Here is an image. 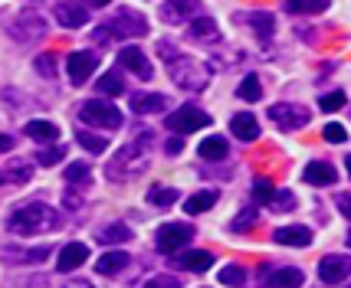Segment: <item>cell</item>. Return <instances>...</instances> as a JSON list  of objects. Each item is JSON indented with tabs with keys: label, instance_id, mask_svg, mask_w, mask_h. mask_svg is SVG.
<instances>
[{
	"label": "cell",
	"instance_id": "1",
	"mask_svg": "<svg viewBox=\"0 0 351 288\" xmlns=\"http://www.w3.org/2000/svg\"><path fill=\"white\" fill-rule=\"evenodd\" d=\"M158 53H161L165 62H168V73H171V79H174L178 89H184V92L207 89V82H210V66H207V62H200L197 56H184V53H178V46H171L168 40L158 43Z\"/></svg>",
	"mask_w": 351,
	"mask_h": 288
},
{
	"label": "cell",
	"instance_id": "2",
	"mask_svg": "<svg viewBox=\"0 0 351 288\" xmlns=\"http://www.w3.org/2000/svg\"><path fill=\"white\" fill-rule=\"evenodd\" d=\"M60 226V213L53 210V207H46V203H23V207H16L10 213V220H7V229L10 233H20V236H33V233H49V229Z\"/></svg>",
	"mask_w": 351,
	"mask_h": 288
},
{
	"label": "cell",
	"instance_id": "3",
	"mask_svg": "<svg viewBox=\"0 0 351 288\" xmlns=\"http://www.w3.org/2000/svg\"><path fill=\"white\" fill-rule=\"evenodd\" d=\"M148 141H152V135H145V138H138V141H132V144H125L122 151H119V157L108 161V167H106L108 181L138 177V174L148 167Z\"/></svg>",
	"mask_w": 351,
	"mask_h": 288
},
{
	"label": "cell",
	"instance_id": "4",
	"mask_svg": "<svg viewBox=\"0 0 351 288\" xmlns=\"http://www.w3.org/2000/svg\"><path fill=\"white\" fill-rule=\"evenodd\" d=\"M141 33H148V20L138 16L135 10H119L112 23H102L92 36L95 43H108V40H125V36H141Z\"/></svg>",
	"mask_w": 351,
	"mask_h": 288
},
{
	"label": "cell",
	"instance_id": "5",
	"mask_svg": "<svg viewBox=\"0 0 351 288\" xmlns=\"http://www.w3.org/2000/svg\"><path fill=\"white\" fill-rule=\"evenodd\" d=\"M79 118L86 125H92V128H122L125 122L119 105H112V102H82Z\"/></svg>",
	"mask_w": 351,
	"mask_h": 288
},
{
	"label": "cell",
	"instance_id": "6",
	"mask_svg": "<svg viewBox=\"0 0 351 288\" xmlns=\"http://www.w3.org/2000/svg\"><path fill=\"white\" fill-rule=\"evenodd\" d=\"M168 128L174 135H194L200 128H210V115L207 112H200L197 105H181L178 112H171L168 115Z\"/></svg>",
	"mask_w": 351,
	"mask_h": 288
},
{
	"label": "cell",
	"instance_id": "7",
	"mask_svg": "<svg viewBox=\"0 0 351 288\" xmlns=\"http://www.w3.org/2000/svg\"><path fill=\"white\" fill-rule=\"evenodd\" d=\"M269 118L276 122V128H282V131H299V128H306L308 118H312V112L306 105H299V102H276L269 108Z\"/></svg>",
	"mask_w": 351,
	"mask_h": 288
},
{
	"label": "cell",
	"instance_id": "8",
	"mask_svg": "<svg viewBox=\"0 0 351 288\" xmlns=\"http://www.w3.org/2000/svg\"><path fill=\"white\" fill-rule=\"evenodd\" d=\"M191 239H194V229L187 226V223H165V226L158 229V239H154V246H158V252L171 256V252L184 249Z\"/></svg>",
	"mask_w": 351,
	"mask_h": 288
},
{
	"label": "cell",
	"instance_id": "9",
	"mask_svg": "<svg viewBox=\"0 0 351 288\" xmlns=\"http://www.w3.org/2000/svg\"><path fill=\"white\" fill-rule=\"evenodd\" d=\"M66 69H69L73 86H86L92 79V73L99 69V53H92V49H76V53H69Z\"/></svg>",
	"mask_w": 351,
	"mask_h": 288
},
{
	"label": "cell",
	"instance_id": "10",
	"mask_svg": "<svg viewBox=\"0 0 351 288\" xmlns=\"http://www.w3.org/2000/svg\"><path fill=\"white\" fill-rule=\"evenodd\" d=\"M10 33H14L16 40L30 43V40H40V36L46 33V23H43V16L36 14L33 7H27V10H23V14H20L14 23H10Z\"/></svg>",
	"mask_w": 351,
	"mask_h": 288
},
{
	"label": "cell",
	"instance_id": "11",
	"mask_svg": "<svg viewBox=\"0 0 351 288\" xmlns=\"http://www.w3.org/2000/svg\"><path fill=\"white\" fill-rule=\"evenodd\" d=\"M119 66H122V69H128V73H135L138 79H152L154 76L152 60H148L141 49H135V46H125V49H119Z\"/></svg>",
	"mask_w": 351,
	"mask_h": 288
},
{
	"label": "cell",
	"instance_id": "12",
	"mask_svg": "<svg viewBox=\"0 0 351 288\" xmlns=\"http://www.w3.org/2000/svg\"><path fill=\"white\" fill-rule=\"evenodd\" d=\"M53 14L60 20V27H66V30H79V27L89 23V7L86 3H56Z\"/></svg>",
	"mask_w": 351,
	"mask_h": 288
},
{
	"label": "cell",
	"instance_id": "13",
	"mask_svg": "<svg viewBox=\"0 0 351 288\" xmlns=\"http://www.w3.org/2000/svg\"><path fill=\"white\" fill-rule=\"evenodd\" d=\"M3 262H14V265H33V262H43L49 256V246H33V249H23V246H3L0 249Z\"/></svg>",
	"mask_w": 351,
	"mask_h": 288
},
{
	"label": "cell",
	"instance_id": "14",
	"mask_svg": "<svg viewBox=\"0 0 351 288\" xmlns=\"http://www.w3.org/2000/svg\"><path fill=\"white\" fill-rule=\"evenodd\" d=\"M319 278L325 285H341L348 278V259L345 256H325L319 262Z\"/></svg>",
	"mask_w": 351,
	"mask_h": 288
},
{
	"label": "cell",
	"instance_id": "15",
	"mask_svg": "<svg viewBox=\"0 0 351 288\" xmlns=\"http://www.w3.org/2000/svg\"><path fill=\"white\" fill-rule=\"evenodd\" d=\"M86 259H89V246L82 243H69L60 249V259H56V269H60L62 275L66 272H76L79 265H86Z\"/></svg>",
	"mask_w": 351,
	"mask_h": 288
},
{
	"label": "cell",
	"instance_id": "16",
	"mask_svg": "<svg viewBox=\"0 0 351 288\" xmlns=\"http://www.w3.org/2000/svg\"><path fill=\"white\" fill-rule=\"evenodd\" d=\"M302 181L312 183V187H332V183L338 181V170L328 161H312V164H306V170H302Z\"/></svg>",
	"mask_w": 351,
	"mask_h": 288
},
{
	"label": "cell",
	"instance_id": "17",
	"mask_svg": "<svg viewBox=\"0 0 351 288\" xmlns=\"http://www.w3.org/2000/svg\"><path fill=\"white\" fill-rule=\"evenodd\" d=\"M273 239L279 246H295V249H302V246H312V229L308 226H279L273 233Z\"/></svg>",
	"mask_w": 351,
	"mask_h": 288
},
{
	"label": "cell",
	"instance_id": "18",
	"mask_svg": "<svg viewBox=\"0 0 351 288\" xmlns=\"http://www.w3.org/2000/svg\"><path fill=\"white\" fill-rule=\"evenodd\" d=\"M165 105H168V99L161 92H138V95H132V112L135 115H154V112H165Z\"/></svg>",
	"mask_w": 351,
	"mask_h": 288
},
{
	"label": "cell",
	"instance_id": "19",
	"mask_svg": "<svg viewBox=\"0 0 351 288\" xmlns=\"http://www.w3.org/2000/svg\"><path fill=\"white\" fill-rule=\"evenodd\" d=\"M178 262V269H187V272H207L210 265H214V252H207V249H191V252H184L181 259H174Z\"/></svg>",
	"mask_w": 351,
	"mask_h": 288
},
{
	"label": "cell",
	"instance_id": "20",
	"mask_svg": "<svg viewBox=\"0 0 351 288\" xmlns=\"http://www.w3.org/2000/svg\"><path fill=\"white\" fill-rule=\"evenodd\" d=\"M230 128H233V138H240V141H256V138H260V122H256V118H253L250 112H240V115H233Z\"/></svg>",
	"mask_w": 351,
	"mask_h": 288
},
{
	"label": "cell",
	"instance_id": "21",
	"mask_svg": "<svg viewBox=\"0 0 351 288\" xmlns=\"http://www.w3.org/2000/svg\"><path fill=\"white\" fill-rule=\"evenodd\" d=\"M197 154L204 157V161H223L230 154V144H227V138L223 135H210V138H204L197 144Z\"/></svg>",
	"mask_w": 351,
	"mask_h": 288
},
{
	"label": "cell",
	"instance_id": "22",
	"mask_svg": "<svg viewBox=\"0 0 351 288\" xmlns=\"http://www.w3.org/2000/svg\"><path fill=\"white\" fill-rule=\"evenodd\" d=\"M128 252H122V249H112V252H106L102 259H95V272L99 275H119L128 265Z\"/></svg>",
	"mask_w": 351,
	"mask_h": 288
},
{
	"label": "cell",
	"instance_id": "23",
	"mask_svg": "<svg viewBox=\"0 0 351 288\" xmlns=\"http://www.w3.org/2000/svg\"><path fill=\"white\" fill-rule=\"evenodd\" d=\"M23 131H27V138L40 141V144H43V141H46V144H53V141L60 138V128H56V122H46V118H33V122L27 125Z\"/></svg>",
	"mask_w": 351,
	"mask_h": 288
},
{
	"label": "cell",
	"instance_id": "24",
	"mask_svg": "<svg viewBox=\"0 0 351 288\" xmlns=\"http://www.w3.org/2000/svg\"><path fill=\"white\" fill-rule=\"evenodd\" d=\"M161 16L171 23H187L197 16V3H161Z\"/></svg>",
	"mask_w": 351,
	"mask_h": 288
},
{
	"label": "cell",
	"instance_id": "25",
	"mask_svg": "<svg viewBox=\"0 0 351 288\" xmlns=\"http://www.w3.org/2000/svg\"><path fill=\"white\" fill-rule=\"evenodd\" d=\"M273 288H302L306 285V272L302 269H276L273 272V282H269Z\"/></svg>",
	"mask_w": 351,
	"mask_h": 288
},
{
	"label": "cell",
	"instance_id": "26",
	"mask_svg": "<svg viewBox=\"0 0 351 288\" xmlns=\"http://www.w3.org/2000/svg\"><path fill=\"white\" fill-rule=\"evenodd\" d=\"M178 200H181V194H178L174 187H161V183H154L152 190H148V203L158 207V210H168V207H174Z\"/></svg>",
	"mask_w": 351,
	"mask_h": 288
},
{
	"label": "cell",
	"instance_id": "27",
	"mask_svg": "<svg viewBox=\"0 0 351 288\" xmlns=\"http://www.w3.org/2000/svg\"><path fill=\"white\" fill-rule=\"evenodd\" d=\"M191 36L200 40V43H214L220 36V30H217V23L210 16H197V20H191Z\"/></svg>",
	"mask_w": 351,
	"mask_h": 288
},
{
	"label": "cell",
	"instance_id": "28",
	"mask_svg": "<svg viewBox=\"0 0 351 288\" xmlns=\"http://www.w3.org/2000/svg\"><path fill=\"white\" fill-rule=\"evenodd\" d=\"M30 170H33V167L27 164V161L14 157L10 164L0 170V177H3V183H27V181H30Z\"/></svg>",
	"mask_w": 351,
	"mask_h": 288
},
{
	"label": "cell",
	"instance_id": "29",
	"mask_svg": "<svg viewBox=\"0 0 351 288\" xmlns=\"http://www.w3.org/2000/svg\"><path fill=\"white\" fill-rule=\"evenodd\" d=\"M250 27L260 33L263 43H269V36H273V30H276V20H273V14H266V10H253V14H250Z\"/></svg>",
	"mask_w": 351,
	"mask_h": 288
},
{
	"label": "cell",
	"instance_id": "30",
	"mask_svg": "<svg viewBox=\"0 0 351 288\" xmlns=\"http://www.w3.org/2000/svg\"><path fill=\"white\" fill-rule=\"evenodd\" d=\"M89 164H86V161H76V164H69L66 167V187H69V190H79V187H86V183H89Z\"/></svg>",
	"mask_w": 351,
	"mask_h": 288
},
{
	"label": "cell",
	"instance_id": "31",
	"mask_svg": "<svg viewBox=\"0 0 351 288\" xmlns=\"http://www.w3.org/2000/svg\"><path fill=\"white\" fill-rule=\"evenodd\" d=\"M214 203H217V190H200V194H194V197L184 203V210L191 213V216H197V213H207Z\"/></svg>",
	"mask_w": 351,
	"mask_h": 288
},
{
	"label": "cell",
	"instance_id": "32",
	"mask_svg": "<svg viewBox=\"0 0 351 288\" xmlns=\"http://www.w3.org/2000/svg\"><path fill=\"white\" fill-rule=\"evenodd\" d=\"M99 243H106V246H112V243H128L132 239V229L125 226V223H108L99 236H95Z\"/></svg>",
	"mask_w": 351,
	"mask_h": 288
},
{
	"label": "cell",
	"instance_id": "33",
	"mask_svg": "<svg viewBox=\"0 0 351 288\" xmlns=\"http://www.w3.org/2000/svg\"><path fill=\"white\" fill-rule=\"evenodd\" d=\"M76 141L79 144H82V148H86V151L89 154H102L108 148V141L102 135H92V131H86V128H79L76 131Z\"/></svg>",
	"mask_w": 351,
	"mask_h": 288
},
{
	"label": "cell",
	"instance_id": "34",
	"mask_svg": "<svg viewBox=\"0 0 351 288\" xmlns=\"http://www.w3.org/2000/svg\"><path fill=\"white\" fill-rule=\"evenodd\" d=\"M99 92H102V95H122V92H125V79L112 69V73H106V76L99 79Z\"/></svg>",
	"mask_w": 351,
	"mask_h": 288
},
{
	"label": "cell",
	"instance_id": "35",
	"mask_svg": "<svg viewBox=\"0 0 351 288\" xmlns=\"http://www.w3.org/2000/svg\"><path fill=\"white\" fill-rule=\"evenodd\" d=\"M237 95H240V99H246V102H260V95H263L260 79H256V76H246L243 82L237 86Z\"/></svg>",
	"mask_w": 351,
	"mask_h": 288
},
{
	"label": "cell",
	"instance_id": "36",
	"mask_svg": "<svg viewBox=\"0 0 351 288\" xmlns=\"http://www.w3.org/2000/svg\"><path fill=\"white\" fill-rule=\"evenodd\" d=\"M273 197H276V187L269 181H266V177H256V181H253V203H273Z\"/></svg>",
	"mask_w": 351,
	"mask_h": 288
},
{
	"label": "cell",
	"instance_id": "37",
	"mask_svg": "<svg viewBox=\"0 0 351 288\" xmlns=\"http://www.w3.org/2000/svg\"><path fill=\"white\" fill-rule=\"evenodd\" d=\"M62 157H66V148L49 144V148H43V151H36V164H40V167H53V164H60Z\"/></svg>",
	"mask_w": 351,
	"mask_h": 288
},
{
	"label": "cell",
	"instance_id": "38",
	"mask_svg": "<svg viewBox=\"0 0 351 288\" xmlns=\"http://www.w3.org/2000/svg\"><path fill=\"white\" fill-rule=\"evenodd\" d=\"M217 278H220V285H243L246 272H243V269H240V265H223Z\"/></svg>",
	"mask_w": 351,
	"mask_h": 288
},
{
	"label": "cell",
	"instance_id": "39",
	"mask_svg": "<svg viewBox=\"0 0 351 288\" xmlns=\"http://www.w3.org/2000/svg\"><path fill=\"white\" fill-rule=\"evenodd\" d=\"M256 220H260V213H256V207H246V210L240 213V216H237L233 223H230V229H233V233H243V229H246V226H253Z\"/></svg>",
	"mask_w": 351,
	"mask_h": 288
},
{
	"label": "cell",
	"instance_id": "40",
	"mask_svg": "<svg viewBox=\"0 0 351 288\" xmlns=\"http://www.w3.org/2000/svg\"><path fill=\"white\" fill-rule=\"evenodd\" d=\"M322 135H325V141H328V144H345V141H348V131H345V125H338V122L325 125V131H322Z\"/></svg>",
	"mask_w": 351,
	"mask_h": 288
},
{
	"label": "cell",
	"instance_id": "41",
	"mask_svg": "<svg viewBox=\"0 0 351 288\" xmlns=\"http://www.w3.org/2000/svg\"><path fill=\"white\" fill-rule=\"evenodd\" d=\"M141 288H181V278H174V275H152Z\"/></svg>",
	"mask_w": 351,
	"mask_h": 288
},
{
	"label": "cell",
	"instance_id": "42",
	"mask_svg": "<svg viewBox=\"0 0 351 288\" xmlns=\"http://www.w3.org/2000/svg\"><path fill=\"white\" fill-rule=\"evenodd\" d=\"M319 105L325 112H338V108H345V92H328V95H322Z\"/></svg>",
	"mask_w": 351,
	"mask_h": 288
},
{
	"label": "cell",
	"instance_id": "43",
	"mask_svg": "<svg viewBox=\"0 0 351 288\" xmlns=\"http://www.w3.org/2000/svg\"><path fill=\"white\" fill-rule=\"evenodd\" d=\"M289 14H325L328 3H286Z\"/></svg>",
	"mask_w": 351,
	"mask_h": 288
},
{
	"label": "cell",
	"instance_id": "44",
	"mask_svg": "<svg viewBox=\"0 0 351 288\" xmlns=\"http://www.w3.org/2000/svg\"><path fill=\"white\" fill-rule=\"evenodd\" d=\"M36 73H43L46 79H53L56 76V60L46 53V56H36Z\"/></svg>",
	"mask_w": 351,
	"mask_h": 288
},
{
	"label": "cell",
	"instance_id": "45",
	"mask_svg": "<svg viewBox=\"0 0 351 288\" xmlns=\"http://www.w3.org/2000/svg\"><path fill=\"white\" fill-rule=\"evenodd\" d=\"M273 203H276V210H295V197H292L289 190H276Z\"/></svg>",
	"mask_w": 351,
	"mask_h": 288
},
{
	"label": "cell",
	"instance_id": "46",
	"mask_svg": "<svg viewBox=\"0 0 351 288\" xmlns=\"http://www.w3.org/2000/svg\"><path fill=\"white\" fill-rule=\"evenodd\" d=\"M165 151H168L171 157H174V154H181V151H184V141H181L178 135H171L168 141H165Z\"/></svg>",
	"mask_w": 351,
	"mask_h": 288
},
{
	"label": "cell",
	"instance_id": "47",
	"mask_svg": "<svg viewBox=\"0 0 351 288\" xmlns=\"http://www.w3.org/2000/svg\"><path fill=\"white\" fill-rule=\"evenodd\" d=\"M60 288H95L92 282H86V278H69L66 285H60Z\"/></svg>",
	"mask_w": 351,
	"mask_h": 288
},
{
	"label": "cell",
	"instance_id": "48",
	"mask_svg": "<svg viewBox=\"0 0 351 288\" xmlns=\"http://www.w3.org/2000/svg\"><path fill=\"white\" fill-rule=\"evenodd\" d=\"M7 151H14V138H10V135H0V154H7Z\"/></svg>",
	"mask_w": 351,
	"mask_h": 288
},
{
	"label": "cell",
	"instance_id": "49",
	"mask_svg": "<svg viewBox=\"0 0 351 288\" xmlns=\"http://www.w3.org/2000/svg\"><path fill=\"white\" fill-rule=\"evenodd\" d=\"M338 210L345 213V216H348V213H351V207H348V197H345V194H341V197H338Z\"/></svg>",
	"mask_w": 351,
	"mask_h": 288
}]
</instances>
